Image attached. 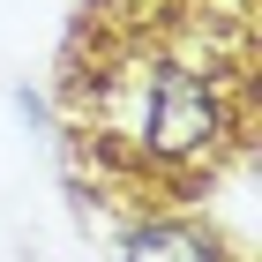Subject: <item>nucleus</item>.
I'll return each instance as SVG.
<instances>
[{
    "mask_svg": "<svg viewBox=\"0 0 262 262\" xmlns=\"http://www.w3.org/2000/svg\"><path fill=\"white\" fill-rule=\"evenodd\" d=\"M127 262H225V247L202 240L195 225H180V217H158V225H142L127 240Z\"/></svg>",
    "mask_w": 262,
    "mask_h": 262,
    "instance_id": "nucleus-2",
    "label": "nucleus"
},
{
    "mask_svg": "<svg viewBox=\"0 0 262 262\" xmlns=\"http://www.w3.org/2000/svg\"><path fill=\"white\" fill-rule=\"evenodd\" d=\"M68 120L113 187L195 202L255 127V0H90Z\"/></svg>",
    "mask_w": 262,
    "mask_h": 262,
    "instance_id": "nucleus-1",
    "label": "nucleus"
}]
</instances>
